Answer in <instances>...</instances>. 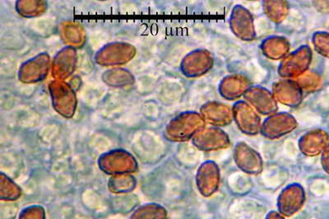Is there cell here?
<instances>
[{
	"mask_svg": "<svg viewBox=\"0 0 329 219\" xmlns=\"http://www.w3.org/2000/svg\"><path fill=\"white\" fill-rule=\"evenodd\" d=\"M230 213L234 219H259L262 215L261 207L250 200L235 202L230 209Z\"/></svg>",
	"mask_w": 329,
	"mask_h": 219,
	"instance_id": "6da1fadb",
	"label": "cell"
}]
</instances>
